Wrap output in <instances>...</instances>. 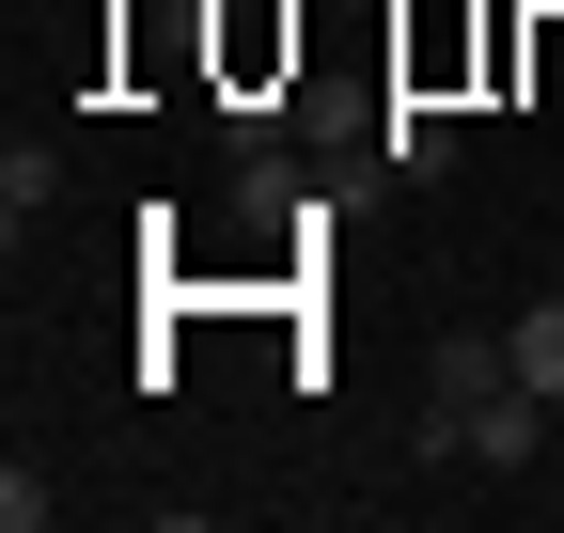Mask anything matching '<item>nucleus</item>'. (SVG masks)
<instances>
[{
	"label": "nucleus",
	"mask_w": 564,
	"mask_h": 533,
	"mask_svg": "<svg viewBox=\"0 0 564 533\" xmlns=\"http://www.w3.org/2000/svg\"><path fill=\"white\" fill-rule=\"evenodd\" d=\"M47 518H63V487H47L32 455H17V471H0V533H47Z\"/></svg>",
	"instance_id": "39448f33"
},
{
	"label": "nucleus",
	"mask_w": 564,
	"mask_h": 533,
	"mask_svg": "<svg viewBox=\"0 0 564 533\" xmlns=\"http://www.w3.org/2000/svg\"><path fill=\"white\" fill-rule=\"evenodd\" d=\"M47 188H63V157H47V142H0V220H17V236L47 220Z\"/></svg>",
	"instance_id": "7ed1b4c3"
},
{
	"label": "nucleus",
	"mask_w": 564,
	"mask_h": 533,
	"mask_svg": "<svg viewBox=\"0 0 564 533\" xmlns=\"http://www.w3.org/2000/svg\"><path fill=\"white\" fill-rule=\"evenodd\" d=\"M533 439H549V392L518 377V392H486V409H470V471H533Z\"/></svg>",
	"instance_id": "f257e3e1"
},
{
	"label": "nucleus",
	"mask_w": 564,
	"mask_h": 533,
	"mask_svg": "<svg viewBox=\"0 0 564 533\" xmlns=\"http://www.w3.org/2000/svg\"><path fill=\"white\" fill-rule=\"evenodd\" d=\"M502 346H518V377H533V392H549V409H564V298H533V314H518V329H502Z\"/></svg>",
	"instance_id": "20e7f679"
},
{
	"label": "nucleus",
	"mask_w": 564,
	"mask_h": 533,
	"mask_svg": "<svg viewBox=\"0 0 564 533\" xmlns=\"http://www.w3.org/2000/svg\"><path fill=\"white\" fill-rule=\"evenodd\" d=\"M377 142H392V173L423 188V173H455V110H440V95H392V126H377Z\"/></svg>",
	"instance_id": "f03ea898"
}]
</instances>
